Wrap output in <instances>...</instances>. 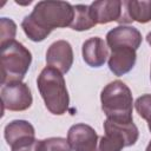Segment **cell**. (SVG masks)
I'll return each mask as SVG.
<instances>
[{
	"mask_svg": "<svg viewBox=\"0 0 151 151\" xmlns=\"http://www.w3.org/2000/svg\"><path fill=\"white\" fill-rule=\"evenodd\" d=\"M2 110L25 111L31 107L33 97L27 84L22 81H13L2 85L1 88Z\"/></svg>",
	"mask_w": 151,
	"mask_h": 151,
	"instance_id": "5b68a950",
	"label": "cell"
},
{
	"mask_svg": "<svg viewBox=\"0 0 151 151\" xmlns=\"http://www.w3.org/2000/svg\"><path fill=\"white\" fill-rule=\"evenodd\" d=\"M38 151H73L67 139L61 137H51L39 140Z\"/></svg>",
	"mask_w": 151,
	"mask_h": 151,
	"instance_id": "2e32d148",
	"label": "cell"
},
{
	"mask_svg": "<svg viewBox=\"0 0 151 151\" xmlns=\"http://www.w3.org/2000/svg\"><path fill=\"white\" fill-rule=\"evenodd\" d=\"M142 44V33L133 26L119 25L110 29L106 34V45L107 47H131L138 50Z\"/></svg>",
	"mask_w": 151,
	"mask_h": 151,
	"instance_id": "ba28073f",
	"label": "cell"
},
{
	"mask_svg": "<svg viewBox=\"0 0 151 151\" xmlns=\"http://www.w3.org/2000/svg\"><path fill=\"white\" fill-rule=\"evenodd\" d=\"M137 60L136 50L131 47H114L111 48V54L109 57V68L110 71L117 76H124L129 73Z\"/></svg>",
	"mask_w": 151,
	"mask_h": 151,
	"instance_id": "30bf717a",
	"label": "cell"
},
{
	"mask_svg": "<svg viewBox=\"0 0 151 151\" xmlns=\"http://www.w3.org/2000/svg\"><path fill=\"white\" fill-rule=\"evenodd\" d=\"M17 34V25L12 19L1 18L0 19V46L9 41H13Z\"/></svg>",
	"mask_w": 151,
	"mask_h": 151,
	"instance_id": "e0dca14e",
	"label": "cell"
},
{
	"mask_svg": "<svg viewBox=\"0 0 151 151\" xmlns=\"http://www.w3.org/2000/svg\"><path fill=\"white\" fill-rule=\"evenodd\" d=\"M4 137L7 144L13 147L15 145L35 139V130L29 122L15 119L5 126Z\"/></svg>",
	"mask_w": 151,
	"mask_h": 151,
	"instance_id": "4fadbf2b",
	"label": "cell"
},
{
	"mask_svg": "<svg viewBox=\"0 0 151 151\" xmlns=\"http://www.w3.org/2000/svg\"><path fill=\"white\" fill-rule=\"evenodd\" d=\"M101 110L107 119L119 123H132L133 98L130 87L122 80H113L104 86L100 93Z\"/></svg>",
	"mask_w": 151,
	"mask_h": 151,
	"instance_id": "3957f363",
	"label": "cell"
},
{
	"mask_svg": "<svg viewBox=\"0 0 151 151\" xmlns=\"http://www.w3.org/2000/svg\"><path fill=\"white\" fill-rule=\"evenodd\" d=\"M38 145H39V140L33 139V140H28L26 143L15 145L11 147V150L12 151H38Z\"/></svg>",
	"mask_w": 151,
	"mask_h": 151,
	"instance_id": "ffe728a7",
	"label": "cell"
},
{
	"mask_svg": "<svg viewBox=\"0 0 151 151\" xmlns=\"http://www.w3.org/2000/svg\"><path fill=\"white\" fill-rule=\"evenodd\" d=\"M104 131L105 134H109L117 140H119L124 147L134 145L139 137L138 127L134 125V123H119L111 119H107L104 122Z\"/></svg>",
	"mask_w": 151,
	"mask_h": 151,
	"instance_id": "8fae6325",
	"label": "cell"
},
{
	"mask_svg": "<svg viewBox=\"0 0 151 151\" xmlns=\"http://www.w3.org/2000/svg\"><path fill=\"white\" fill-rule=\"evenodd\" d=\"M98 140L97 132L87 124H74L68 129L67 142L73 151H96Z\"/></svg>",
	"mask_w": 151,
	"mask_h": 151,
	"instance_id": "8992f818",
	"label": "cell"
},
{
	"mask_svg": "<svg viewBox=\"0 0 151 151\" xmlns=\"http://www.w3.org/2000/svg\"><path fill=\"white\" fill-rule=\"evenodd\" d=\"M90 13L96 25L109 24L120 20L123 15V1L120 0H99L90 5Z\"/></svg>",
	"mask_w": 151,
	"mask_h": 151,
	"instance_id": "9c48e42d",
	"label": "cell"
},
{
	"mask_svg": "<svg viewBox=\"0 0 151 151\" xmlns=\"http://www.w3.org/2000/svg\"><path fill=\"white\" fill-rule=\"evenodd\" d=\"M123 6L125 7V13L119 20L120 24H126L131 21H137L139 24H146L151 21V0L149 1H137L129 0L123 1Z\"/></svg>",
	"mask_w": 151,
	"mask_h": 151,
	"instance_id": "5bb4252c",
	"label": "cell"
},
{
	"mask_svg": "<svg viewBox=\"0 0 151 151\" xmlns=\"http://www.w3.org/2000/svg\"><path fill=\"white\" fill-rule=\"evenodd\" d=\"M150 79H151V73H150Z\"/></svg>",
	"mask_w": 151,
	"mask_h": 151,
	"instance_id": "cb8c5ba5",
	"label": "cell"
},
{
	"mask_svg": "<svg viewBox=\"0 0 151 151\" xmlns=\"http://www.w3.org/2000/svg\"><path fill=\"white\" fill-rule=\"evenodd\" d=\"M147 126H149V130H150V132H151V114H150V117L147 118Z\"/></svg>",
	"mask_w": 151,
	"mask_h": 151,
	"instance_id": "7402d4cb",
	"label": "cell"
},
{
	"mask_svg": "<svg viewBox=\"0 0 151 151\" xmlns=\"http://www.w3.org/2000/svg\"><path fill=\"white\" fill-rule=\"evenodd\" d=\"M37 86L46 109L52 114L61 116L66 113L70 105V96L61 72L51 66L44 67L38 76Z\"/></svg>",
	"mask_w": 151,
	"mask_h": 151,
	"instance_id": "7a4b0ae2",
	"label": "cell"
},
{
	"mask_svg": "<svg viewBox=\"0 0 151 151\" xmlns=\"http://www.w3.org/2000/svg\"><path fill=\"white\" fill-rule=\"evenodd\" d=\"M123 149H124V145L119 140H117L116 138L109 134H104L99 137L98 146L96 151H122Z\"/></svg>",
	"mask_w": 151,
	"mask_h": 151,
	"instance_id": "ac0fdd59",
	"label": "cell"
},
{
	"mask_svg": "<svg viewBox=\"0 0 151 151\" xmlns=\"http://www.w3.org/2000/svg\"><path fill=\"white\" fill-rule=\"evenodd\" d=\"M146 41H147V44L151 46V32L147 33V35H146Z\"/></svg>",
	"mask_w": 151,
	"mask_h": 151,
	"instance_id": "44dd1931",
	"label": "cell"
},
{
	"mask_svg": "<svg viewBox=\"0 0 151 151\" xmlns=\"http://www.w3.org/2000/svg\"><path fill=\"white\" fill-rule=\"evenodd\" d=\"M145 151H151V140H150V143L147 144V146H146V150Z\"/></svg>",
	"mask_w": 151,
	"mask_h": 151,
	"instance_id": "603a6c76",
	"label": "cell"
},
{
	"mask_svg": "<svg viewBox=\"0 0 151 151\" xmlns=\"http://www.w3.org/2000/svg\"><path fill=\"white\" fill-rule=\"evenodd\" d=\"M134 109L143 119L147 120L151 114V94H143L138 97L134 103Z\"/></svg>",
	"mask_w": 151,
	"mask_h": 151,
	"instance_id": "d6986e66",
	"label": "cell"
},
{
	"mask_svg": "<svg viewBox=\"0 0 151 151\" xmlns=\"http://www.w3.org/2000/svg\"><path fill=\"white\" fill-rule=\"evenodd\" d=\"M106 42L99 38V37H92L84 41L81 47V54L84 61L91 66V67H101L107 57H109V50H107Z\"/></svg>",
	"mask_w": 151,
	"mask_h": 151,
	"instance_id": "7c38bea8",
	"label": "cell"
},
{
	"mask_svg": "<svg viewBox=\"0 0 151 151\" xmlns=\"http://www.w3.org/2000/svg\"><path fill=\"white\" fill-rule=\"evenodd\" d=\"M74 7V18L71 24V28L78 32L87 31L96 26V22L93 21L91 13H90V6L87 5H76Z\"/></svg>",
	"mask_w": 151,
	"mask_h": 151,
	"instance_id": "9a60e30c",
	"label": "cell"
},
{
	"mask_svg": "<svg viewBox=\"0 0 151 151\" xmlns=\"http://www.w3.org/2000/svg\"><path fill=\"white\" fill-rule=\"evenodd\" d=\"M1 85L13 81H22L31 63L32 54L21 42L13 40L0 46Z\"/></svg>",
	"mask_w": 151,
	"mask_h": 151,
	"instance_id": "277c9868",
	"label": "cell"
},
{
	"mask_svg": "<svg viewBox=\"0 0 151 151\" xmlns=\"http://www.w3.org/2000/svg\"><path fill=\"white\" fill-rule=\"evenodd\" d=\"M74 18V7L65 1H39L31 14L21 21V28L27 38L34 42L45 40L54 28L71 26Z\"/></svg>",
	"mask_w": 151,
	"mask_h": 151,
	"instance_id": "6da1fadb",
	"label": "cell"
},
{
	"mask_svg": "<svg viewBox=\"0 0 151 151\" xmlns=\"http://www.w3.org/2000/svg\"><path fill=\"white\" fill-rule=\"evenodd\" d=\"M46 63L59 72L67 73L73 65V50L71 44L66 40H57L51 44L46 52Z\"/></svg>",
	"mask_w": 151,
	"mask_h": 151,
	"instance_id": "52a82bcc",
	"label": "cell"
}]
</instances>
